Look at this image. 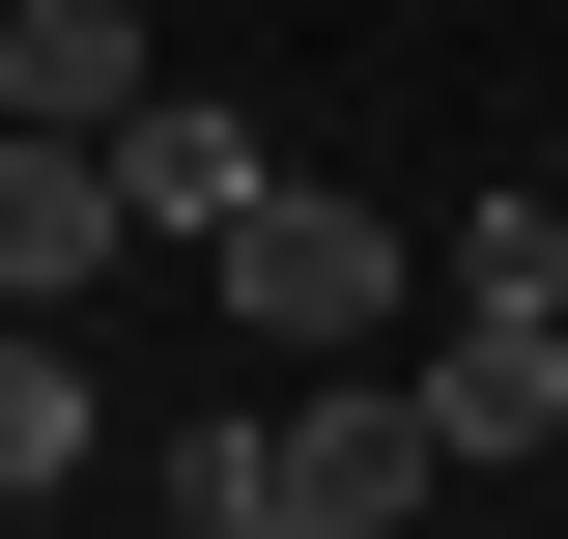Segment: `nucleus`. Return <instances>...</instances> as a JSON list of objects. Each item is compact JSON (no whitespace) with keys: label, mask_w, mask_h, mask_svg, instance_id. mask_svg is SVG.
I'll return each instance as SVG.
<instances>
[{"label":"nucleus","mask_w":568,"mask_h":539,"mask_svg":"<svg viewBox=\"0 0 568 539\" xmlns=\"http://www.w3.org/2000/svg\"><path fill=\"white\" fill-rule=\"evenodd\" d=\"M200 256H227V313H256V369H342V340H398V227H369L342 171H256Z\"/></svg>","instance_id":"obj_1"},{"label":"nucleus","mask_w":568,"mask_h":539,"mask_svg":"<svg viewBox=\"0 0 568 539\" xmlns=\"http://www.w3.org/2000/svg\"><path fill=\"white\" fill-rule=\"evenodd\" d=\"M142 85H171V58H142V0H0V114H58V142H114Z\"/></svg>","instance_id":"obj_5"},{"label":"nucleus","mask_w":568,"mask_h":539,"mask_svg":"<svg viewBox=\"0 0 568 539\" xmlns=\"http://www.w3.org/2000/svg\"><path fill=\"white\" fill-rule=\"evenodd\" d=\"M256 171H284V142L227 114V85H142V114H114V200H142V227H227Z\"/></svg>","instance_id":"obj_6"},{"label":"nucleus","mask_w":568,"mask_h":539,"mask_svg":"<svg viewBox=\"0 0 568 539\" xmlns=\"http://www.w3.org/2000/svg\"><path fill=\"white\" fill-rule=\"evenodd\" d=\"M455 313H568V171H540V200H484V227H455Z\"/></svg>","instance_id":"obj_8"},{"label":"nucleus","mask_w":568,"mask_h":539,"mask_svg":"<svg viewBox=\"0 0 568 539\" xmlns=\"http://www.w3.org/2000/svg\"><path fill=\"white\" fill-rule=\"evenodd\" d=\"M85 455H114L85 426V313H0V511H58Z\"/></svg>","instance_id":"obj_7"},{"label":"nucleus","mask_w":568,"mask_h":539,"mask_svg":"<svg viewBox=\"0 0 568 539\" xmlns=\"http://www.w3.org/2000/svg\"><path fill=\"white\" fill-rule=\"evenodd\" d=\"M426 482H455V455H426V398H398V369H369V340H342V369H284V398H256V539H398Z\"/></svg>","instance_id":"obj_2"},{"label":"nucleus","mask_w":568,"mask_h":539,"mask_svg":"<svg viewBox=\"0 0 568 539\" xmlns=\"http://www.w3.org/2000/svg\"><path fill=\"white\" fill-rule=\"evenodd\" d=\"M398 398H426V455H455V482H484V455H568V313H426Z\"/></svg>","instance_id":"obj_3"},{"label":"nucleus","mask_w":568,"mask_h":539,"mask_svg":"<svg viewBox=\"0 0 568 539\" xmlns=\"http://www.w3.org/2000/svg\"><path fill=\"white\" fill-rule=\"evenodd\" d=\"M114 142H58V114H0V313H85V284H114Z\"/></svg>","instance_id":"obj_4"},{"label":"nucleus","mask_w":568,"mask_h":539,"mask_svg":"<svg viewBox=\"0 0 568 539\" xmlns=\"http://www.w3.org/2000/svg\"><path fill=\"white\" fill-rule=\"evenodd\" d=\"M540 171H568V142H540Z\"/></svg>","instance_id":"obj_9"}]
</instances>
